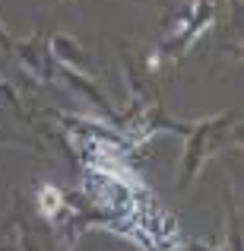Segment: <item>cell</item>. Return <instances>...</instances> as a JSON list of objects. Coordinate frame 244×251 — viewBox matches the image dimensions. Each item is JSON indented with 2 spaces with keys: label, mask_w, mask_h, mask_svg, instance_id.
<instances>
[{
  "label": "cell",
  "mask_w": 244,
  "mask_h": 251,
  "mask_svg": "<svg viewBox=\"0 0 244 251\" xmlns=\"http://www.w3.org/2000/svg\"><path fill=\"white\" fill-rule=\"evenodd\" d=\"M232 121L235 115H222V118H209V121H197L184 130L187 134V153H184V166H181V188H187V181H194L203 162L232 140V127H235Z\"/></svg>",
  "instance_id": "cell-1"
},
{
  "label": "cell",
  "mask_w": 244,
  "mask_h": 251,
  "mask_svg": "<svg viewBox=\"0 0 244 251\" xmlns=\"http://www.w3.org/2000/svg\"><path fill=\"white\" fill-rule=\"evenodd\" d=\"M51 57L64 64V70L70 74H89V54L83 51V45L73 35H54L51 38Z\"/></svg>",
  "instance_id": "cell-2"
},
{
  "label": "cell",
  "mask_w": 244,
  "mask_h": 251,
  "mask_svg": "<svg viewBox=\"0 0 244 251\" xmlns=\"http://www.w3.org/2000/svg\"><path fill=\"white\" fill-rule=\"evenodd\" d=\"M64 207H67V197H64V191L57 184H42L38 188V213L48 223H54L64 213Z\"/></svg>",
  "instance_id": "cell-3"
},
{
  "label": "cell",
  "mask_w": 244,
  "mask_h": 251,
  "mask_svg": "<svg viewBox=\"0 0 244 251\" xmlns=\"http://www.w3.org/2000/svg\"><path fill=\"white\" fill-rule=\"evenodd\" d=\"M0 48H13V42H10V35L3 32V25H0Z\"/></svg>",
  "instance_id": "cell-4"
}]
</instances>
